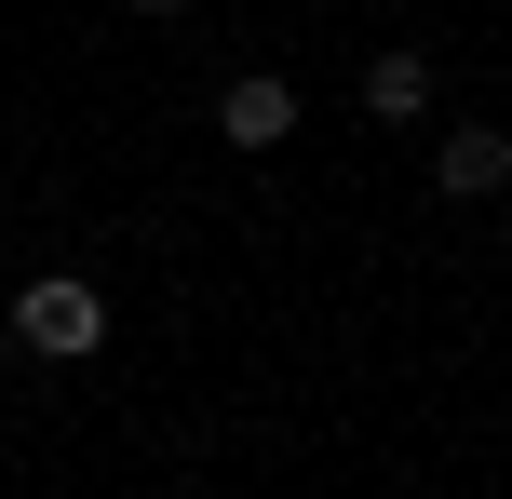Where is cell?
I'll list each match as a JSON object with an SVG mask.
<instances>
[{"label": "cell", "instance_id": "cell-3", "mask_svg": "<svg viewBox=\"0 0 512 499\" xmlns=\"http://www.w3.org/2000/svg\"><path fill=\"white\" fill-rule=\"evenodd\" d=\"M216 135H230V149H283V135H297V81H283V68H243L230 95H216Z\"/></svg>", "mask_w": 512, "mask_h": 499}, {"label": "cell", "instance_id": "cell-4", "mask_svg": "<svg viewBox=\"0 0 512 499\" xmlns=\"http://www.w3.org/2000/svg\"><path fill=\"white\" fill-rule=\"evenodd\" d=\"M364 122H432V54H418V41L364 54Z\"/></svg>", "mask_w": 512, "mask_h": 499}, {"label": "cell", "instance_id": "cell-2", "mask_svg": "<svg viewBox=\"0 0 512 499\" xmlns=\"http://www.w3.org/2000/svg\"><path fill=\"white\" fill-rule=\"evenodd\" d=\"M432 176H445V203H499V189H512V135L499 122H445L432 135Z\"/></svg>", "mask_w": 512, "mask_h": 499}, {"label": "cell", "instance_id": "cell-5", "mask_svg": "<svg viewBox=\"0 0 512 499\" xmlns=\"http://www.w3.org/2000/svg\"><path fill=\"white\" fill-rule=\"evenodd\" d=\"M135 14H189V0H135Z\"/></svg>", "mask_w": 512, "mask_h": 499}, {"label": "cell", "instance_id": "cell-1", "mask_svg": "<svg viewBox=\"0 0 512 499\" xmlns=\"http://www.w3.org/2000/svg\"><path fill=\"white\" fill-rule=\"evenodd\" d=\"M14 338L41 351V365H95L108 351V297L81 284V270H41V284L14 297Z\"/></svg>", "mask_w": 512, "mask_h": 499}]
</instances>
